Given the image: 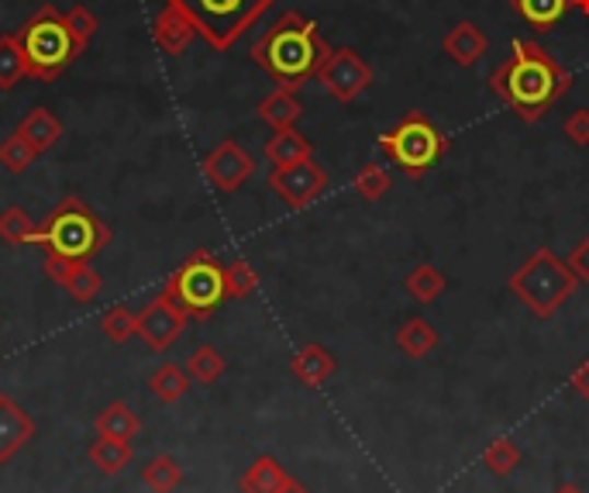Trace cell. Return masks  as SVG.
Returning <instances> with one entry per match:
<instances>
[{
    "instance_id": "obj_11",
    "label": "cell",
    "mask_w": 589,
    "mask_h": 493,
    "mask_svg": "<svg viewBox=\"0 0 589 493\" xmlns=\"http://www.w3.org/2000/svg\"><path fill=\"white\" fill-rule=\"evenodd\" d=\"M186 321H190V318H186L176 303L162 294V297H155L152 303H146V308L138 311V339L146 342L149 348H155V352H166L186 332Z\"/></svg>"
},
{
    "instance_id": "obj_7",
    "label": "cell",
    "mask_w": 589,
    "mask_h": 493,
    "mask_svg": "<svg viewBox=\"0 0 589 493\" xmlns=\"http://www.w3.org/2000/svg\"><path fill=\"white\" fill-rule=\"evenodd\" d=\"M380 152L393 162L396 170H404L407 176H424L435 170L438 162L449 152V138L438 131V125L428 114L407 111L400 122L380 138Z\"/></svg>"
},
{
    "instance_id": "obj_38",
    "label": "cell",
    "mask_w": 589,
    "mask_h": 493,
    "mask_svg": "<svg viewBox=\"0 0 589 493\" xmlns=\"http://www.w3.org/2000/svg\"><path fill=\"white\" fill-rule=\"evenodd\" d=\"M77 266H80V260H69V255H45V263H42V273L53 279V284H59V287H66L69 284V276L77 273Z\"/></svg>"
},
{
    "instance_id": "obj_20",
    "label": "cell",
    "mask_w": 589,
    "mask_h": 493,
    "mask_svg": "<svg viewBox=\"0 0 589 493\" xmlns=\"http://www.w3.org/2000/svg\"><path fill=\"white\" fill-rule=\"evenodd\" d=\"M314 156V146L308 135H300L297 128H282L273 131V138L266 142V159L273 167H293V162H303Z\"/></svg>"
},
{
    "instance_id": "obj_25",
    "label": "cell",
    "mask_w": 589,
    "mask_h": 493,
    "mask_svg": "<svg viewBox=\"0 0 589 493\" xmlns=\"http://www.w3.org/2000/svg\"><path fill=\"white\" fill-rule=\"evenodd\" d=\"M28 77L25 49L18 45V35H0V90H14Z\"/></svg>"
},
{
    "instance_id": "obj_36",
    "label": "cell",
    "mask_w": 589,
    "mask_h": 493,
    "mask_svg": "<svg viewBox=\"0 0 589 493\" xmlns=\"http://www.w3.org/2000/svg\"><path fill=\"white\" fill-rule=\"evenodd\" d=\"M66 294L73 297V300H80V303L93 300V297L101 294V273L93 270L90 263H80V266H77V273L69 276V284H66Z\"/></svg>"
},
{
    "instance_id": "obj_21",
    "label": "cell",
    "mask_w": 589,
    "mask_h": 493,
    "mask_svg": "<svg viewBox=\"0 0 589 493\" xmlns=\"http://www.w3.org/2000/svg\"><path fill=\"white\" fill-rule=\"evenodd\" d=\"M396 348L404 352L407 359H424L438 348V328L424 318H407L396 332Z\"/></svg>"
},
{
    "instance_id": "obj_27",
    "label": "cell",
    "mask_w": 589,
    "mask_h": 493,
    "mask_svg": "<svg viewBox=\"0 0 589 493\" xmlns=\"http://www.w3.org/2000/svg\"><path fill=\"white\" fill-rule=\"evenodd\" d=\"M149 387H152V393L159 397L162 404H176L180 397L190 390V372L180 369L176 363H162V366L152 372Z\"/></svg>"
},
{
    "instance_id": "obj_42",
    "label": "cell",
    "mask_w": 589,
    "mask_h": 493,
    "mask_svg": "<svg viewBox=\"0 0 589 493\" xmlns=\"http://www.w3.org/2000/svg\"><path fill=\"white\" fill-rule=\"evenodd\" d=\"M279 493H311V490H308V486H303V483H297V480H293V483H290L287 490H279Z\"/></svg>"
},
{
    "instance_id": "obj_16",
    "label": "cell",
    "mask_w": 589,
    "mask_h": 493,
    "mask_svg": "<svg viewBox=\"0 0 589 493\" xmlns=\"http://www.w3.org/2000/svg\"><path fill=\"white\" fill-rule=\"evenodd\" d=\"M489 49V38L473 25V21H459L452 32L441 38V53L449 56L455 66H476Z\"/></svg>"
},
{
    "instance_id": "obj_19",
    "label": "cell",
    "mask_w": 589,
    "mask_h": 493,
    "mask_svg": "<svg viewBox=\"0 0 589 493\" xmlns=\"http://www.w3.org/2000/svg\"><path fill=\"white\" fill-rule=\"evenodd\" d=\"M300 101H297V93L287 90V87H276L273 93H266L263 104H258V117L273 128V131H282V128H293L300 122Z\"/></svg>"
},
{
    "instance_id": "obj_3",
    "label": "cell",
    "mask_w": 589,
    "mask_h": 493,
    "mask_svg": "<svg viewBox=\"0 0 589 493\" xmlns=\"http://www.w3.org/2000/svg\"><path fill=\"white\" fill-rule=\"evenodd\" d=\"M107 242H111V228L80 197H62L53 215L38 225L35 234V245L45 255L56 252L80 263H90L101 249H107Z\"/></svg>"
},
{
    "instance_id": "obj_6",
    "label": "cell",
    "mask_w": 589,
    "mask_h": 493,
    "mask_svg": "<svg viewBox=\"0 0 589 493\" xmlns=\"http://www.w3.org/2000/svg\"><path fill=\"white\" fill-rule=\"evenodd\" d=\"M166 4L190 18V25L210 49L228 53L276 0H166Z\"/></svg>"
},
{
    "instance_id": "obj_39",
    "label": "cell",
    "mask_w": 589,
    "mask_h": 493,
    "mask_svg": "<svg viewBox=\"0 0 589 493\" xmlns=\"http://www.w3.org/2000/svg\"><path fill=\"white\" fill-rule=\"evenodd\" d=\"M565 138H569L573 146L579 149H589V111H573L569 117H565V125H562Z\"/></svg>"
},
{
    "instance_id": "obj_37",
    "label": "cell",
    "mask_w": 589,
    "mask_h": 493,
    "mask_svg": "<svg viewBox=\"0 0 589 493\" xmlns=\"http://www.w3.org/2000/svg\"><path fill=\"white\" fill-rule=\"evenodd\" d=\"M66 25H69V32L77 35V42L83 45H90V38L97 35V18H93V11L90 8H83V4H73L66 11Z\"/></svg>"
},
{
    "instance_id": "obj_8",
    "label": "cell",
    "mask_w": 589,
    "mask_h": 493,
    "mask_svg": "<svg viewBox=\"0 0 589 493\" xmlns=\"http://www.w3.org/2000/svg\"><path fill=\"white\" fill-rule=\"evenodd\" d=\"M162 294H166L186 318L207 321L228 300L224 266L207 249H197L190 260L166 279V290Z\"/></svg>"
},
{
    "instance_id": "obj_35",
    "label": "cell",
    "mask_w": 589,
    "mask_h": 493,
    "mask_svg": "<svg viewBox=\"0 0 589 493\" xmlns=\"http://www.w3.org/2000/svg\"><path fill=\"white\" fill-rule=\"evenodd\" d=\"M101 328H104V335L111 342H128L131 335H138V314H131L128 308H111L104 318H101Z\"/></svg>"
},
{
    "instance_id": "obj_34",
    "label": "cell",
    "mask_w": 589,
    "mask_h": 493,
    "mask_svg": "<svg viewBox=\"0 0 589 493\" xmlns=\"http://www.w3.org/2000/svg\"><path fill=\"white\" fill-rule=\"evenodd\" d=\"M224 287L231 300H245L258 290V276L245 260H234L231 266H224Z\"/></svg>"
},
{
    "instance_id": "obj_10",
    "label": "cell",
    "mask_w": 589,
    "mask_h": 493,
    "mask_svg": "<svg viewBox=\"0 0 589 493\" xmlns=\"http://www.w3.org/2000/svg\"><path fill=\"white\" fill-rule=\"evenodd\" d=\"M269 186H273V194L293 207V210H303V207H311L324 191H327V173L311 159H303V162H293V167H273L269 173Z\"/></svg>"
},
{
    "instance_id": "obj_14",
    "label": "cell",
    "mask_w": 589,
    "mask_h": 493,
    "mask_svg": "<svg viewBox=\"0 0 589 493\" xmlns=\"http://www.w3.org/2000/svg\"><path fill=\"white\" fill-rule=\"evenodd\" d=\"M335 369H338V359H335V352L332 348H324L317 342H308V345H300L293 352V359H290V372L303 383V387H324L327 380L335 377Z\"/></svg>"
},
{
    "instance_id": "obj_22",
    "label": "cell",
    "mask_w": 589,
    "mask_h": 493,
    "mask_svg": "<svg viewBox=\"0 0 589 493\" xmlns=\"http://www.w3.org/2000/svg\"><path fill=\"white\" fill-rule=\"evenodd\" d=\"M93 428H97L101 438H117V442H135L141 421L138 414L125 404V401H114L107 404L97 417H93Z\"/></svg>"
},
{
    "instance_id": "obj_12",
    "label": "cell",
    "mask_w": 589,
    "mask_h": 493,
    "mask_svg": "<svg viewBox=\"0 0 589 493\" xmlns=\"http://www.w3.org/2000/svg\"><path fill=\"white\" fill-rule=\"evenodd\" d=\"M252 173H255V159L234 142V138H224V142L210 149L204 159V176L210 180V186H218L221 194H234Z\"/></svg>"
},
{
    "instance_id": "obj_29",
    "label": "cell",
    "mask_w": 589,
    "mask_h": 493,
    "mask_svg": "<svg viewBox=\"0 0 589 493\" xmlns=\"http://www.w3.org/2000/svg\"><path fill=\"white\" fill-rule=\"evenodd\" d=\"M141 480L152 493H173L183 483V469L173 456H155L149 459V466L141 469Z\"/></svg>"
},
{
    "instance_id": "obj_24",
    "label": "cell",
    "mask_w": 589,
    "mask_h": 493,
    "mask_svg": "<svg viewBox=\"0 0 589 493\" xmlns=\"http://www.w3.org/2000/svg\"><path fill=\"white\" fill-rule=\"evenodd\" d=\"M404 287H407V294H411L417 303H435V300L444 294V287H449V279H444V273H441L438 266L420 263V266H414V270L407 273Z\"/></svg>"
},
{
    "instance_id": "obj_44",
    "label": "cell",
    "mask_w": 589,
    "mask_h": 493,
    "mask_svg": "<svg viewBox=\"0 0 589 493\" xmlns=\"http://www.w3.org/2000/svg\"><path fill=\"white\" fill-rule=\"evenodd\" d=\"M555 493H582V490H579L576 483H562V486H558Z\"/></svg>"
},
{
    "instance_id": "obj_1",
    "label": "cell",
    "mask_w": 589,
    "mask_h": 493,
    "mask_svg": "<svg viewBox=\"0 0 589 493\" xmlns=\"http://www.w3.org/2000/svg\"><path fill=\"white\" fill-rule=\"evenodd\" d=\"M573 87V73L531 38L513 42L510 56L489 73V90L521 117V122H541Z\"/></svg>"
},
{
    "instance_id": "obj_26",
    "label": "cell",
    "mask_w": 589,
    "mask_h": 493,
    "mask_svg": "<svg viewBox=\"0 0 589 493\" xmlns=\"http://www.w3.org/2000/svg\"><path fill=\"white\" fill-rule=\"evenodd\" d=\"M38 225L32 221V215L25 207H4L0 210V239L8 245H35Z\"/></svg>"
},
{
    "instance_id": "obj_31",
    "label": "cell",
    "mask_w": 589,
    "mask_h": 493,
    "mask_svg": "<svg viewBox=\"0 0 589 493\" xmlns=\"http://www.w3.org/2000/svg\"><path fill=\"white\" fill-rule=\"evenodd\" d=\"M521 449H517L513 438H493L483 449V466L493 477H510L517 466H521Z\"/></svg>"
},
{
    "instance_id": "obj_32",
    "label": "cell",
    "mask_w": 589,
    "mask_h": 493,
    "mask_svg": "<svg viewBox=\"0 0 589 493\" xmlns=\"http://www.w3.org/2000/svg\"><path fill=\"white\" fill-rule=\"evenodd\" d=\"M35 159H38V152L18 131L0 142V167H4L8 173H25L28 167H35Z\"/></svg>"
},
{
    "instance_id": "obj_15",
    "label": "cell",
    "mask_w": 589,
    "mask_h": 493,
    "mask_svg": "<svg viewBox=\"0 0 589 493\" xmlns=\"http://www.w3.org/2000/svg\"><path fill=\"white\" fill-rule=\"evenodd\" d=\"M152 38L166 56H180V53L190 49V42L197 38V28L190 25V18H186L183 11L166 4L152 21Z\"/></svg>"
},
{
    "instance_id": "obj_40",
    "label": "cell",
    "mask_w": 589,
    "mask_h": 493,
    "mask_svg": "<svg viewBox=\"0 0 589 493\" xmlns=\"http://www.w3.org/2000/svg\"><path fill=\"white\" fill-rule=\"evenodd\" d=\"M569 266L576 270L579 284H586V287H589V234H586V239L573 249V255H569Z\"/></svg>"
},
{
    "instance_id": "obj_18",
    "label": "cell",
    "mask_w": 589,
    "mask_h": 493,
    "mask_svg": "<svg viewBox=\"0 0 589 493\" xmlns=\"http://www.w3.org/2000/svg\"><path fill=\"white\" fill-rule=\"evenodd\" d=\"M290 483H293V477L273 456H258L245 469V477L239 480L242 493H279V490H287Z\"/></svg>"
},
{
    "instance_id": "obj_5",
    "label": "cell",
    "mask_w": 589,
    "mask_h": 493,
    "mask_svg": "<svg viewBox=\"0 0 589 493\" xmlns=\"http://www.w3.org/2000/svg\"><path fill=\"white\" fill-rule=\"evenodd\" d=\"M18 45L25 49L28 59V77L38 80H56L69 66L83 56V45L69 32L66 14L56 8H38L18 32Z\"/></svg>"
},
{
    "instance_id": "obj_23",
    "label": "cell",
    "mask_w": 589,
    "mask_h": 493,
    "mask_svg": "<svg viewBox=\"0 0 589 493\" xmlns=\"http://www.w3.org/2000/svg\"><path fill=\"white\" fill-rule=\"evenodd\" d=\"M510 8L521 14L534 32H548L565 18L573 4L569 0H510Z\"/></svg>"
},
{
    "instance_id": "obj_28",
    "label": "cell",
    "mask_w": 589,
    "mask_h": 493,
    "mask_svg": "<svg viewBox=\"0 0 589 493\" xmlns=\"http://www.w3.org/2000/svg\"><path fill=\"white\" fill-rule=\"evenodd\" d=\"M90 462L101 469V473L114 477L131 462V445L128 442H117V438H101L90 445Z\"/></svg>"
},
{
    "instance_id": "obj_41",
    "label": "cell",
    "mask_w": 589,
    "mask_h": 493,
    "mask_svg": "<svg viewBox=\"0 0 589 493\" xmlns=\"http://www.w3.org/2000/svg\"><path fill=\"white\" fill-rule=\"evenodd\" d=\"M569 387L582 397V401L589 404V359H582L576 369H573V377H569Z\"/></svg>"
},
{
    "instance_id": "obj_33",
    "label": "cell",
    "mask_w": 589,
    "mask_h": 493,
    "mask_svg": "<svg viewBox=\"0 0 589 493\" xmlns=\"http://www.w3.org/2000/svg\"><path fill=\"white\" fill-rule=\"evenodd\" d=\"M390 173L383 170V167H376V162H369V167H362L359 173H356V194L362 197V200H369V204H376V200H383L386 194H390Z\"/></svg>"
},
{
    "instance_id": "obj_13",
    "label": "cell",
    "mask_w": 589,
    "mask_h": 493,
    "mask_svg": "<svg viewBox=\"0 0 589 493\" xmlns=\"http://www.w3.org/2000/svg\"><path fill=\"white\" fill-rule=\"evenodd\" d=\"M35 438V421L11 397H0V462H11Z\"/></svg>"
},
{
    "instance_id": "obj_9",
    "label": "cell",
    "mask_w": 589,
    "mask_h": 493,
    "mask_svg": "<svg viewBox=\"0 0 589 493\" xmlns=\"http://www.w3.org/2000/svg\"><path fill=\"white\" fill-rule=\"evenodd\" d=\"M317 83L332 93L335 101L351 104L372 83V66L356 49H332L317 69Z\"/></svg>"
},
{
    "instance_id": "obj_17",
    "label": "cell",
    "mask_w": 589,
    "mask_h": 493,
    "mask_svg": "<svg viewBox=\"0 0 589 493\" xmlns=\"http://www.w3.org/2000/svg\"><path fill=\"white\" fill-rule=\"evenodd\" d=\"M18 135L25 138V142L42 156V152H49L62 138V125H59V117L49 107H35V111L25 114V122L18 125Z\"/></svg>"
},
{
    "instance_id": "obj_4",
    "label": "cell",
    "mask_w": 589,
    "mask_h": 493,
    "mask_svg": "<svg viewBox=\"0 0 589 493\" xmlns=\"http://www.w3.org/2000/svg\"><path fill=\"white\" fill-rule=\"evenodd\" d=\"M510 294L524 303L534 318H552L565 300H569L579 287V276L569 263H562L552 249H534L528 260L513 270L507 279Z\"/></svg>"
},
{
    "instance_id": "obj_43",
    "label": "cell",
    "mask_w": 589,
    "mask_h": 493,
    "mask_svg": "<svg viewBox=\"0 0 589 493\" xmlns=\"http://www.w3.org/2000/svg\"><path fill=\"white\" fill-rule=\"evenodd\" d=\"M569 4H573L576 11H582V14L589 18V0H569Z\"/></svg>"
},
{
    "instance_id": "obj_2",
    "label": "cell",
    "mask_w": 589,
    "mask_h": 493,
    "mask_svg": "<svg viewBox=\"0 0 589 493\" xmlns=\"http://www.w3.org/2000/svg\"><path fill=\"white\" fill-rule=\"evenodd\" d=\"M327 53H332V45L321 38L314 21L300 11L279 14L266 35L252 45V59L276 80V87H287L293 93L311 77H317Z\"/></svg>"
},
{
    "instance_id": "obj_30",
    "label": "cell",
    "mask_w": 589,
    "mask_h": 493,
    "mask_svg": "<svg viewBox=\"0 0 589 493\" xmlns=\"http://www.w3.org/2000/svg\"><path fill=\"white\" fill-rule=\"evenodd\" d=\"M224 356L215 348V345H200L194 348V356L186 359V372H190V380L210 387V383H218L221 380V372H224Z\"/></svg>"
}]
</instances>
